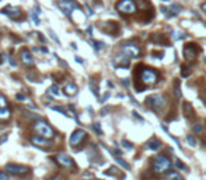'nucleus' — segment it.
Listing matches in <instances>:
<instances>
[{
	"label": "nucleus",
	"mask_w": 206,
	"mask_h": 180,
	"mask_svg": "<svg viewBox=\"0 0 206 180\" xmlns=\"http://www.w3.org/2000/svg\"><path fill=\"white\" fill-rule=\"evenodd\" d=\"M136 82H135V87L136 92H143L147 86H154L159 82V73L151 68L146 66H139L136 70Z\"/></svg>",
	"instance_id": "1"
},
{
	"label": "nucleus",
	"mask_w": 206,
	"mask_h": 180,
	"mask_svg": "<svg viewBox=\"0 0 206 180\" xmlns=\"http://www.w3.org/2000/svg\"><path fill=\"white\" fill-rule=\"evenodd\" d=\"M171 161L164 155H159L151 159V170L156 175H163L165 172H168L171 169Z\"/></svg>",
	"instance_id": "2"
},
{
	"label": "nucleus",
	"mask_w": 206,
	"mask_h": 180,
	"mask_svg": "<svg viewBox=\"0 0 206 180\" xmlns=\"http://www.w3.org/2000/svg\"><path fill=\"white\" fill-rule=\"evenodd\" d=\"M146 104L153 111L159 113V111H161L167 106V97L163 96V94H150L146 99Z\"/></svg>",
	"instance_id": "3"
},
{
	"label": "nucleus",
	"mask_w": 206,
	"mask_h": 180,
	"mask_svg": "<svg viewBox=\"0 0 206 180\" xmlns=\"http://www.w3.org/2000/svg\"><path fill=\"white\" fill-rule=\"evenodd\" d=\"M32 129L37 132V135H41V137H45V138L50 139L53 135H55V132H53V129L50 128L49 125L46 124L45 121H37L35 124L32 125Z\"/></svg>",
	"instance_id": "4"
},
{
	"label": "nucleus",
	"mask_w": 206,
	"mask_h": 180,
	"mask_svg": "<svg viewBox=\"0 0 206 180\" xmlns=\"http://www.w3.org/2000/svg\"><path fill=\"white\" fill-rule=\"evenodd\" d=\"M58 6L62 9V11H63L67 17H72V11H73L74 9L82 10L80 4H79L76 0H58Z\"/></svg>",
	"instance_id": "5"
},
{
	"label": "nucleus",
	"mask_w": 206,
	"mask_h": 180,
	"mask_svg": "<svg viewBox=\"0 0 206 180\" xmlns=\"http://www.w3.org/2000/svg\"><path fill=\"white\" fill-rule=\"evenodd\" d=\"M116 10L124 14H133L136 13V4L135 0H121L116 3Z\"/></svg>",
	"instance_id": "6"
},
{
	"label": "nucleus",
	"mask_w": 206,
	"mask_h": 180,
	"mask_svg": "<svg viewBox=\"0 0 206 180\" xmlns=\"http://www.w3.org/2000/svg\"><path fill=\"white\" fill-rule=\"evenodd\" d=\"M121 51L126 54L129 58H139L142 51H140V48L137 45H133V44H124V45L121 46Z\"/></svg>",
	"instance_id": "7"
},
{
	"label": "nucleus",
	"mask_w": 206,
	"mask_h": 180,
	"mask_svg": "<svg viewBox=\"0 0 206 180\" xmlns=\"http://www.w3.org/2000/svg\"><path fill=\"white\" fill-rule=\"evenodd\" d=\"M199 52H201V48H198L196 44H187L184 46V56L188 60H193Z\"/></svg>",
	"instance_id": "8"
},
{
	"label": "nucleus",
	"mask_w": 206,
	"mask_h": 180,
	"mask_svg": "<svg viewBox=\"0 0 206 180\" xmlns=\"http://www.w3.org/2000/svg\"><path fill=\"white\" fill-rule=\"evenodd\" d=\"M86 138H87V134H86L84 129H76L72 134V137H70V145H73V146L80 145Z\"/></svg>",
	"instance_id": "9"
},
{
	"label": "nucleus",
	"mask_w": 206,
	"mask_h": 180,
	"mask_svg": "<svg viewBox=\"0 0 206 180\" xmlns=\"http://www.w3.org/2000/svg\"><path fill=\"white\" fill-rule=\"evenodd\" d=\"M6 170L9 172V173H11V175L21 176V175H27L28 172H30V167L21 166V165H7Z\"/></svg>",
	"instance_id": "10"
},
{
	"label": "nucleus",
	"mask_w": 206,
	"mask_h": 180,
	"mask_svg": "<svg viewBox=\"0 0 206 180\" xmlns=\"http://www.w3.org/2000/svg\"><path fill=\"white\" fill-rule=\"evenodd\" d=\"M56 161L59 162L62 166L64 167H70V169H76V165H74V162L72 161V158L66 155V153H59L58 156H56Z\"/></svg>",
	"instance_id": "11"
},
{
	"label": "nucleus",
	"mask_w": 206,
	"mask_h": 180,
	"mask_svg": "<svg viewBox=\"0 0 206 180\" xmlns=\"http://www.w3.org/2000/svg\"><path fill=\"white\" fill-rule=\"evenodd\" d=\"M1 13H3V14H7L10 19L17 20L20 16H21V10H20L19 7H11V6H7V7H4V9L1 10Z\"/></svg>",
	"instance_id": "12"
},
{
	"label": "nucleus",
	"mask_w": 206,
	"mask_h": 180,
	"mask_svg": "<svg viewBox=\"0 0 206 180\" xmlns=\"http://www.w3.org/2000/svg\"><path fill=\"white\" fill-rule=\"evenodd\" d=\"M20 56H21V60H23L24 65L30 66V65L34 63V58H32L31 52L28 51V49H21V52H20Z\"/></svg>",
	"instance_id": "13"
},
{
	"label": "nucleus",
	"mask_w": 206,
	"mask_h": 180,
	"mask_svg": "<svg viewBox=\"0 0 206 180\" xmlns=\"http://www.w3.org/2000/svg\"><path fill=\"white\" fill-rule=\"evenodd\" d=\"M129 60H130V58H129L126 54H124L122 51H121V55H118L116 58H115V62H116L119 66H122V68H128Z\"/></svg>",
	"instance_id": "14"
},
{
	"label": "nucleus",
	"mask_w": 206,
	"mask_h": 180,
	"mask_svg": "<svg viewBox=\"0 0 206 180\" xmlns=\"http://www.w3.org/2000/svg\"><path fill=\"white\" fill-rule=\"evenodd\" d=\"M31 142L38 145V146H48L50 143V141H48V138L45 137H41V135H34L31 138Z\"/></svg>",
	"instance_id": "15"
},
{
	"label": "nucleus",
	"mask_w": 206,
	"mask_h": 180,
	"mask_svg": "<svg viewBox=\"0 0 206 180\" xmlns=\"http://www.w3.org/2000/svg\"><path fill=\"white\" fill-rule=\"evenodd\" d=\"M184 114H185V117L187 118H192V117H195V110H193V107L189 104L188 102L184 103Z\"/></svg>",
	"instance_id": "16"
},
{
	"label": "nucleus",
	"mask_w": 206,
	"mask_h": 180,
	"mask_svg": "<svg viewBox=\"0 0 206 180\" xmlns=\"http://www.w3.org/2000/svg\"><path fill=\"white\" fill-rule=\"evenodd\" d=\"M63 93H64V94H67V96H73V94H76V93H77V86H76L74 83L64 84Z\"/></svg>",
	"instance_id": "17"
},
{
	"label": "nucleus",
	"mask_w": 206,
	"mask_h": 180,
	"mask_svg": "<svg viewBox=\"0 0 206 180\" xmlns=\"http://www.w3.org/2000/svg\"><path fill=\"white\" fill-rule=\"evenodd\" d=\"M146 146H147V148H149V149H151V151H157V149H160V146H161V142H160V141H159V139L153 138V139H150V141H147Z\"/></svg>",
	"instance_id": "18"
},
{
	"label": "nucleus",
	"mask_w": 206,
	"mask_h": 180,
	"mask_svg": "<svg viewBox=\"0 0 206 180\" xmlns=\"http://www.w3.org/2000/svg\"><path fill=\"white\" fill-rule=\"evenodd\" d=\"M163 180H182V177H181V175L177 173V172H170Z\"/></svg>",
	"instance_id": "19"
},
{
	"label": "nucleus",
	"mask_w": 206,
	"mask_h": 180,
	"mask_svg": "<svg viewBox=\"0 0 206 180\" xmlns=\"http://www.w3.org/2000/svg\"><path fill=\"white\" fill-rule=\"evenodd\" d=\"M151 40H153V41H157V42H163L164 45H168V41H167V38H165L163 34H160V35H159V34H154Z\"/></svg>",
	"instance_id": "20"
},
{
	"label": "nucleus",
	"mask_w": 206,
	"mask_h": 180,
	"mask_svg": "<svg viewBox=\"0 0 206 180\" xmlns=\"http://www.w3.org/2000/svg\"><path fill=\"white\" fill-rule=\"evenodd\" d=\"M10 117V111L7 108H0V121L1 120H6Z\"/></svg>",
	"instance_id": "21"
},
{
	"label": "nucleus",
	"mask_w": 206,
	"mask_h": 180,
	"mask_svg": "<svg viewBox=\"0 0 206 180\" xmlns=\"http://www.w3.org/2000/svg\"><path fill=\"white\" fill-rule=\"evenodd\" d=\"M115 161H116V163H119V165H121L122 167H125L126 170H129V169H130L129 163H126V162H125L124 159H122V158H115Z\"/></svg>",
	"instance_id": "22"
},
{
	"label": "nucleus",
	"mask_w": 206,
	"mask_h": 180,
	"mask_svg": "<svg viewBox=\"0 0 206 180\" xmlns=\"http://www.w3.org/2000/svg\"><path fill=\"white\" fill-rule=\"evenodd\" d=\"M189 73H191V66H182V68H181V76H182V78L189 76Z\"/></svg>",
	"instance_id": "23"
},
{
	"label": "nucleus",
	"mask_w": 206,
	"mask_h": 180,
	"mask_svg": "<svg viewBox=\"0 0 206 180\" xmlns=\"http://www.w3.org/2000/svg\"><path fill=\"white\" fill-rule=\"evenodd\" d=\"M187 142L189 143V146H196V139L193 135H187Z\"/></svg>",
	"instance_id": "24"
},
{
	"label": "nucleus",
	"mask_w": 206,
	"mask_h": 180,
	"mask_svg": "<svg viewBox=\"0 0 206 180\" xmlns=\"http://www.w3.org/2000/svg\"><path fill=\"white\" fill-rule=\"evenodd\" d=\"M174 93H175V96H177V99H181V92H179V82L178 80H175L174 82Z\"/></svg>",
	"instance_id": "25"
},
{
	"label": "nucleus",
	"mask_w": 206,
	"mask_h": 180,
	"mask_svg": "<svg viewBox=\"0 0 206 180\" xmlns=\"http://www.w3.org/2000/svg\"><path fill=\"white\" fill-rule=\"evenodd\" d=\"M0 108H7V100L1 93H0Z\"/></svg>",
	"instance_id": "26"
},
{
	"label": "nucleus",
	"mask_w": 206,
	"mask_h": 180,
	"mask_svg": "<svg viewBox=\"0 0 206 180\" xmlns=\"http://www.w3.org/2000/svg\"><path fill=\"white\" fill-rule=\"evenodd\" d=\"M91 44H93V46H94V49H96V51H100L101 48H102V46H104V44H102V42L94 41V40H93V41H91Z\"/></svg>",
	"instance_id": "27"
},
{
	"label": "nucleus",
	"mask_w": 206,
	"mask_h": 180,
	"mask_svg": "<svg viewBox=\"0 0 206 180\" xmlns=\"http://www.w3.org/2000/svg\"><path fill=\"white\" fill-rule=\"evenodd\" d=\"M105 173H107V175H118L119 177H124V175H119V173H118V170H116V167H114V166L111 167V170L105 172Z\"/></svg>",
	"instance_id": "28"
},
{
	"label": "nucleus",
	"mask_w": 206,
	"mask_h": 180,
	"mask_svg": "<svg viewBox=\"0 0 206 180\" xmlns=\"http://www.w3.org/2000/svg\"><path fill=\"white\" fill-rule=\"evenodd\" d=\"M93 128H94V131H96L98 135H102V131H101V127L98 122H94V124H93Z\"/></svg>",
	"instance_id": "29"
},
{
	"label": "nucleus",
	"mask_w": 206,
	"mask_h": 180,
	"mask_svg": "<svg viewBox=\"0 0 206 180\" xmlns=\"http://www.w3.org/2000/svg\"><path fill=\"white\" fill-rule=\"evenodd\" d=\"M175 166L178 167V169H184V170H187V172H188L187 166H185V165H184V163H182V162H181V161H178V159L175 161Z\"/></svg>",
	"instance_id": "30"
},
{
	"label": "nucleus",
	"mask_w": 206,
	"mask_h": 180,
	"mask_svg": "<svg viewBox=\"0 0 206 180\" xmlns=\"http://www.w3.org/2000/svg\"><path fill=\"white\" fill-rule=\"evenodd\" d=\"M31 19L34 20V21H35V24H37V25H38L39 23H41V21H39V19H38V14H37V13H34V11H31Z\"/></svg>",
	"instance_id": "31"
},
{
	"label": "nucleus",
	"mask_w": 206,
	"mask_h": 180,
	"mask_svg": "<svg viewBox=\"0 0 206 180\" xmlns=\"http://www.w3.org/2000/svg\"><path fill=\"white\" fill-rule=\"evenodd\" d=\"M52 110H55V111H59V113H62V114H64L66 111H64L63 107H59V106H52Z\"/></svg>",
	"instance_id": "32"
},
{
	"label": "nucleus",
	"mask_w": 206,
	"mask_h": 180,
	"mask_svg": "<svg viewBox=\"0 0 206 180\" xmlns=\"http://www.w3.org/2000/svg\"><path fill=\"white\" fill-rule=\"evenodd\" d=\"M122 145H124L125 148H128V149H132V143L129 142V141H126V139H124V141H122Z\"/></svg>",
	"instance_id": "33"
},
{
	"label": "nucleus",
	"mask_w": 206,
	"mask_h": 180,
	"mask_svg": "<svg viewBox=\"0 0 206 180\" xmlns=\"http://www.w3.org/2000/svg\"><path fill=\"white\" fill-rule=\"evenodd\" d=\"M133 117H135V118H137L139 121H142V122H144V118H143L142 116H139V114H137L136 111H133Z\"/></svg>",
	"instance_id": "34"
},
{
	"label": "nucleus",
	"mask_w": 206,
	"mask_h": 180,
	"mask_svg": "<svg viewBox=\"0 0 206 180\" xmlns=\"http://www.w3.org/2000/svg\"><path fill=\"white\" fill-rule=\"evenodd\" d=\"M193 131H195V132H201V131H202V125L201 124H195V125H193Z\"/></svg>",
	"instance_id": "35"
},
{
	"label": "nucleus",
	"mask_w": 206,
	"mask_h": 180,
	"mask_svg": "<svg viewBox=\"0 0 206 180\" xmlns=\"http://www.w3.org/2000/svg\"><path fill=\"white\" fill-rule=\"evenodd\" d=\"M7 138H9V135H7V134L1 135V137H0V145H1V143H4L6 141H7Z\"/></svg>",
	"instance_id": "36"
},
{
	"label": "nucleus",
	"mask_w": 206,
	"mask_h": 180,
	"mask_svg": "<svg viewBox=\"0 0 206 180\" xmlns=\"http://www.w3.org/2000/svg\"><path fill=\"white\" fill-rule=\"evenodd\" d=\"M49 92H50V93H53V94L56 96V94H58V87H56L55 84H53V86H52V87L49 89Z\"/></svg>",
	"instance_id": "37"
},
{
	"label": "nucleus",
	"mask_w": 206,
	"mask_h": 180,
	"mask_svg": "<svg viewBox=\"0 0 206 180\" xmlns=\"http://www.w3.org/2000/svg\"><path fill=\"white\" fill-rule=\"evenodd\" d=\"M0 180H9V177H7V175H6V173L0 172Z\"/></svg>",
	"instance_id": "38"
},
{
	"label": "nucleus",
	"mask_w": 206,
	"mask_h": 180,
	"mask_svg": "<svg viewBox=\"0 0 206 180\" xmlns=\"http://www.w3.org/2000/svg\"><path fill=\"white\" fill-rule=\"evenodd\" d=\"M16 97H17V100H25V94H21V93H19Z\"/></svg>",
	"instance_id": "39"
},
{
	"label": "nucleus",
	"mask_w": 206,
	"mask_h": 180,
	"mask_svg": "<svg viewBox=\"0 0 206 180\" xmlns=\"http://www.w3.org/2000/svg\"><path fill=\"white\" fill-rule=\"evenodd\" d=\"M50 37L53 38V40H55V41L58 42V44H59V40H58V37H56V35H55V32H50Z\"/></svg>",
	"instance_id": "40"
},
{
	"label": "nucleus",
	"mask_w": 206,
	"mask_h": 180,
	"mask_svg": "<svg viewBox=\"0 0 206 180\" xmlns=\"http://www.w3.org/2000/svg\"><path fill=\"white\" fill-rule=\"evenodd\" d=\"M110 110V107H105V108H102V110H101V114H102V116H104V114H107V111Z\"/></svg>",
	"instance_id": "41"
},
{
	"label": "nucleus",
	"mask_w": 206,
	"mask_h": 180,
	"mask_svg": "<svg viewBox=\"0 0 206 180\" xmlns=\"http://www.w3.org/2000/svg\"><path fill=\"white\" fill-rule=\"evenodd\" d=\"M122 83H124L125 86H129V83H130V82H129L128 79H122Z\"/></svg>",
	"instance_id": "42"
},
{
	"label": "nucleus",
	"mask_w": 206,
	"mask_h": 180,
	"mask_svg": "<svg viewBox=\"0 0 206 180\" xmlns=\"http://www.w3.org/2000/svg\"><path fill=\"white\" fill-rule=\"evenodd\" d=\"M160 10H161V13H164V14H167V9H165L164 6H161V7H160Z\"/></svg>",
	"instance_id": "43"
},
{
	"label": "nucleus",
	"mask_w": 206,
	"mask_h": 180,
	"mask_svg": "<svg viewBox=\"0 0 206 180\" xmlns=\"http://www.w3.org/2000/svg\"><path fill=\"white\" fill-rule=\"evenodd\" d=\"M108 97H110V93H105V96L102 97V102H105V100L108 99Z\"/></svg>",
	"instance_id": "44"
},
{
	"label": "nucleus",
	"mask_w": 206,
	"mask_h": 180,
	"mask_svg": "<svg viewBox=\"0 0 206 180\" xmlns=\"http://www.w3.org/2000/svg\"><path fill=\"white\" fill-rule=\"evenodd\" d=\"M201 9H202V10H203V11H205V13H206V3H203V4L201 6Z\"/></svg>",
	"instance_id": "45"
},
{
	"label": "nucleus",
	"mask_w": 206,
	"mask_h": 180,
	"mask_svg": "<svg viewBox=\"0 0 206 180\" xmlns=\"http://www.w3.org/2000/svg\"><path fill=\"white\" fill-rule=\"evenodd\" d=\"M28 108H37V106L35 104H28Z\"/></svg>",
	"instance_id": "46"
},
{
	"label": "nucleus",
	"mask_w": 206,
	"mask_h": 180,
	"mask_svg": "<svg viewBox=\"0 0 206 180\" xmlns=\"http://www.w3.org/2000/svg\"><path fill=\"white\" fill-rule=\"evenodd\" d=\"M39 41H42V42H45V38H44V35H39Z\"/></svg>",
	"instance_id": "47"
},
{
	"label": "nucleus",
	"mask_w": 206,
	"mask_h": 180,
	"mask_svg": "<svg viewBox=\"0 0 206 180\" xmlns=\"http://www.w3.org/2000/svg\"><path fill=\"white\" fill-rule=\"evenodd\" d=\"M91 30H93V28H91V27H88V30H87V32H88V35H91Z\"/></svg>",
	"instance_id": "48"
},
{
	"label": "nucleus",
	"mask_w": 206,
	"mask_h": 180,
	"mask_svg": "<svg viewBox=\"0 0 206 180\" xmlns=\"http://www.w3.org/2000/svg\"><path fill=\"white\" fill-rule=\"evenodd\" d=\"M76 60H77L79 63H83V59H80V58H76Z\"/></svg>",
	"instance_id": "49"
},
{
	"label": "nucleus",
	"mask_w": 206,
	"mask_h": 180,
	"mask_svg": "<svg viewBox=\"0 0 206 180\" xmlns=\"http://www.w3.org/2000/svg\"><path fill=\"white\" fill-rule=\"evenodd\" d=\"M0 63H3V58H1V55H0Z\"/></svg>",
	"instance_id": "50"
},
{
	"label": "nucleus",
	"mask_w": 206,
	"mask_h": 180,
	"mask_svg": "<svg viewBox=\"0 0 206 180\" xmlns=\"http://www.w3.org/2000/svg\"><path fill=\"white\" fill-rule=\"evenodd\" d=\"M50 180H58V179H50Z\"/></svg>",
	"instance_id": "51"
},
{
	"label": "nucleus",
	"mask_w": 206,
	"mask_h": 180,
	"mask_svg": "<svg viewBox=\"0 0 206 180\" xmlns=\"http://www.w3.org/2000/svg\"><path fill=\"white\" fill-rule=\"evenodd\" d=\"M163 1H168V0H163Z\"/></svg>",
	"instance_id": "52"
},
{
	"label": "nucleus",
	"mask_w": 206,
	"mask_h": 180,
	"mask_svg": "<svg viewBox=\"0 0 206 180\" xmlns=\"http://www.w3.org/2000/svg\"><path fill=\"white\" fill-rule=\"evenodd\" d=\"M205 63H206V58H205Z\"/></svg>",
	"instance_id": "53"
}]
</instances>
